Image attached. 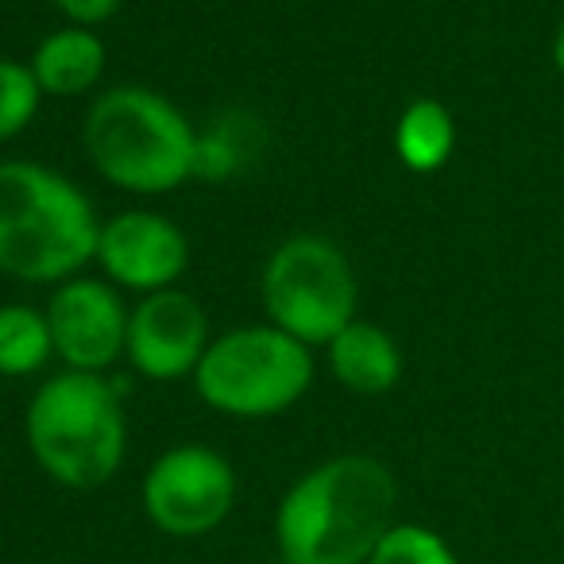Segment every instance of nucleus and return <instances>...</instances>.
<instances>
[{
  "label": "nucleus",
  "instance_id": "f257e3e1",
  "mask_svg": "<svg viewBox=\"0 0 564 564\" xmlns=\"http://www.w3.org/2000/svg\"><path fill=\"white\" fill-rule=\"evenodd\" d=\"M399 484L376 456L348 453L310 468L282 495L274 538L286 564H368L394 525Z\"/></svg>",
  "mask_w": 564,
  "mask_h": 564
},
{
  "label": "nucleus",
  "instance_id": "f03ea898",
  "mask_svg": "<svg viewBox=\"0 0 564 564\" xmlns=\"http://www.w3.org/2000/svg\"><path fill=\"white\" fill-rule=\"evenodd\" d=\"M82 148L109 186L135 197H163L202 171V135L189 117L151 86H109L89 101Z\"/></svg>",
  "mask_w": 564,
  "mask_h": 564
},
{
  "label": "nucleus",
  "instance_id": "7ed1b4c3",
  "mask_svg": "<svg viewBox=\"0 0 564 564\" xmlns=\"http://www.w3.org/2000/svg\"><path fill=\"white\" fill-rule=\"evenodd\" d=\"M97 217L74 178L32 159H0V274L58 286L94 263Z\"/></svg>",
  "mask_w": 564,
  "mask_h": 564
},
{
  "label": "nucleus",
  "instance_id": "20e7f679",
  "mask_svg": "<svg viewBox=\"0 0 564 564\" xmlns=\"http://www.w3.org/2000/svg\"><path fill=\"white\" fill-rule=\"evenodd\" d=\"M28 448L55 484L89 491L117 476L128 448V417L109 376L58 371L32 394Z\"/></svg>",
  "mask_w": 564,
  "mask_h": 564
},
{
  "label": "nucleus",
  "instance_id": "39448f33",
  "mask_svg": "<svg viewBox=\"0 0 564 564\" xmlns=\"http://www.w3.org/2000/svg\"><path fill=\"white\" fill-rule=\"evenodd\" d=\"M310 387L314 348L271 322L217 333L194 371L197 399L228 417H274L299 406Z\"/></svg>",
  "mask_w": 564,
  "mask_h": 564
},
{
  "label": "nucleus",
  "instance_id": "423d86ee",
  "mask_svg": "<svg viewBox=\"0 0 564 564\" xmlns=\"http://www.w3.org/2000/svg\"><path fill=\"white\" fill-rule=\"evenodd\" d=\"M259 302L274 329L325 348L360 306V279L337 240L322 232H294L279 240L259 271Z\"/></svg>",
  "mask_w": 564,
  "mask_h": 564
},
{
  "label": "nucleus",
  "instance_id": "0eeeda50",
  "mask_svg": "<svg viewBox=\"0 0 564 564\" xmlns=\"http://www.w3.org/2000/svg\"><path fill=\"white\" fill-rule=\"evenodd\" d=\"M236 502V471L209 445H174L143 476V510L171 538L217 530Z\"/></svg>",
  "mask_w": 564,
  "mask_h": 564
},
{
  "label": "nucleus",
  "instance_id": "6e6552de",
  "mask_svg": "<svg viewBox=\"0 0 564 564\" xmlns=\"http://www.w3.org/2000/svg\"><path fill=\"white\" fill-rule=\"evenodd\" d=\"M47 325L55 340V356L66 371L109 376L124 360L128 348V314L124 291L97 274H74L58 282L47 299Z\"/></svg>",
  "mask_w": 564,
  "mask_h": 564
},
{
  "label": "nucleus",
  "instance_id": "1a4fd4ad",
  "mask_svg": "<svg viewBox=\"0 0 564 564\" xmlns=\"http://www.w3.org/2000/svg\"><path fill=\"white\" fill-rule=\"evenodd\" d=\"M213 337L217 333L202 302L182 286H171L132 302L124 360L132 364L135 376L151 383H178V379H194Z\"/></svg>",
  "mask_w": 564,
  "mask_h": 564
},
{
  "label": "nucleus",
  "instance_id": "9d476101",
  "mask_svg": "<svg viewBox=\"0 0 564 564\" xmlns=\"http://www.w3.org/2000/svg\"><path fill=\"white\" fill-rule=\"evenodd\" d=\"M94 263L117 291L140 294V299L171 291L189 267V236L163 213L124 209L101 220Z\"/></svg>",
  "mask_w": 564,
  "mask_h": 564
},
{
  "label": "nucleus",
  "instance_id": "9b49d317",
  "mask_svg": "<svg viewBox=\"0 0 564 564\" xmlns=\"http://www.w3.org/2000/svg\"><path fill=\"white\" fill-rule=\"evenodd\" d=\"M329 371L345 391L376 399L399 387L402 379V348L383 325L376 322H348L337 337L325 345Z\"/></svg>",
  "mask_w": 564,
  "mask_h": 564
},
{
  "label": "nucleus",
  "instance_id": "f8f14e48",
  "mask_svg": "<svg viewBox=\"0 0 564 564\" xmlns=\"http://www.w3.org/2000/svg\"><path fill=\"white\" fill-rule=\"evenodd\" d=\"M28 66H32L43 97L70 101V97H86L89 89L101 86L105 66H109V51H105L97 32L66 24L35 43Z\"/></svg>",
  "mask_w": 564,
  "mask_h": 564
},
{
  "label": "nucleus",
  "instance_id": "ddd939ff",
  "mask_svg": "<svg viewBox=\"0 0 564 564\" xmlns=\"http://www.w3.org/2000/svg\"><path fill=\"white\" fill-rule=\"evenodd\" d=\"M456 148V120L433 97H417L399 112L394 124V155L406 171L433 174L453 159Z\"/></svg>",
  "mask_w": 564,
  "mask_h": 564
},
{
  "label": "nucleus",
  "instance_id": "4468645a",
  "mask_svg": "<svg viewBox=\"0 0 564 564\" xmlns=\"http://www.w3.org/2000/svg\"><path fill=\"white\" fill-rule=\"evenodd\" d=\"M51 360H55V340H51L47 314L28 302H4L0 306V376H40Z\"/></svg>",
  "mask_w": 564,
  "mask_h": 564
},
{
  "label": "nucleus",
  "instance_id": "2eb2a0df",
  "mask_svg": "<svg viewBox=\"0 0 564 564\" xmlns=\"http://www.w3.org/2000/svg\"><path fill=\"white\" fill-rule=\"evenodd\" d=\"M43 89L32 66L20 58H0V143H12L35 124Z\"/></svg>",
  "mask_w": 564,
  "mask_h": 564
},
{
  "label": "nucleus",
  "instance_id": "dca6fc26",
  "mask_svg": "<svg viewBox=\"0 0 564 564\" xmlns=\"http://www.w3.org/2000/svg\"><path fill=\"white\" fill-rule=\"evenodd\" d=\"M368 564H456V556L425 525H391Z\"/></svg>",
  "mask_w": 564,
  "mask_h": 564
},
{
  "label": "nucleus",
  "instance_id": "f3484780",
  "mask_svg": "<svg viewBox=\"0 0 564 564\" xmlns=\"http://www.w3.org/2000/svg\"><path fill=\"white\" fill-rule=\"evenodd\" d=\"M51 4H55V12L70 28H89V32H97V28L117 17L124 0H51Z\"/></svg>",
  "mask_w": 564,
  "mask_h": 564
},
{
  "label": "nucleus",
  "instance_id": "a211bd4d",
  "mask_svg": "<svg viewBox=\"0 0 564 564\" xmlns=\"http://www.w3.org/2000/svg\"><path fill=\"white\" fill-rule=\"evenodd\" d=\"M553 66L561 70V78H564V24H561V32H556V40H553Z\"/></svg>",
  "mask_w": 564,
  "mask_h": 564
},
{
  "label": "nucleus",
  "instance_id": "6ab92c4d",
  "mask_svg": "<svg viewBox=\"0 0 564 564\" xmlns=\"http://www.w3.org/2000/svg\"><path fill=\"white\" fill-rule=\"evenodd\" d=\"M282 564H286V561H282Z\"/></svg>",
  "mask_w": 564,
  "mask_h": 564
}]
</instances>
